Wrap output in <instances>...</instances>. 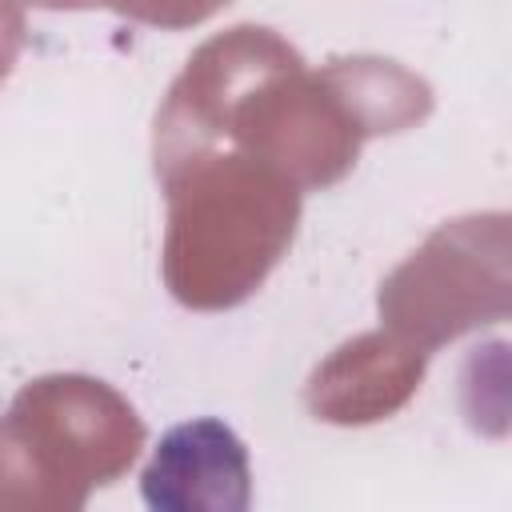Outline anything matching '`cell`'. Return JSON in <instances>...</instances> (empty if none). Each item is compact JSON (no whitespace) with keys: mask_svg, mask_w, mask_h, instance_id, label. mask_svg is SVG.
Masks as SVG:
<instances>
[{"mask_svg":"<svg viewBox=\"0 0 512 512\" xmlns=\"http://www.w3.org/2000/svg\"><path fill=\"white\" fill-rule=\"evenodd\" d=\"M24 40H28V20H24L20 0H0V80L12 76L24 52Z\"/></svg>","mask_w":512,"mask_h":512,"instance_id":"8","label":"cell"},{"mask_svg":"<svg viewBox=\"0 0 512 512\" xmlns=\"http://www.w3.org/2000/svg\"><path fill=\"white\" fill-rule=\"evenodd\" d=\"M380 320L420 352L500 324L512 312V224L508 212L444 220L408 252L376 292Z\"/></svg>","mask_w":512,"mask_h":512,"instance_id":"4","label":"cell"},{"mask_svg":"<svg viewBox=\"0 0 512 512\" xmlns=\"http://www.w3.org/2000/svg\"><path fill=\"white\" fill-rule=\"evenodd\" d=\"M32 8H52V12H76V8H96V0H20Z\"/></svg>","mask_w":512,"mask_h":512,"instance_id":"9","label":"cell"},{"mask_svg":"<svg viewBox=\"0 0 512 512\" xmlns=\"http://www.w3.org/2000/svg\"><path fill=\"white\" fill-rule=\"evenodd\" d=\"M424 364L428 352L412 348L388 328L360 332L312 368L304 384V404L324 424H344V428L376 424L396 416L416 396L424 380Z\"/></svg>","mask_w":512,"mask_h":512,"instance_id":"5","label":"cell"},{"mask_svg":"<svg viewBox=\"0 0 512 512\" xmlns=\"http://www.w3.org/2000/svg\"><path fill=\"white\" fill-rule=\"evenodd\" d=\"M96 4L112 8V12L124 16V20L180 32V28L204 24L208 16H216L220 8H228L232 0H96Z\"/></svg>","mask_w":512,"mask_h":512,"instance_id":"7","label":"cell"},{"mask_svg":"<svg viewBox=\"0 0 512 512\" xmlns=\"http://www.w3.org/2000/svg\"><path fill=\"white\" fill-rule=\"evenodd\" d=\"M140 488L160 512H244L252 500L248 448L220 420L176 424L160 436Z\"/></svg>","mask_w":512,"mask_h":512,"instance_id":"6","label":"cell"},{"mask_svg":"<svg viewBox=\"0 0 512 512\" xmlns=\"http://www.w3.org/2000/svg\"><path fill=\"white\" fill-rule=\"evenodd\" d=\"M144 440V420L112 384L36 376L0 416V512H80L132 468Z\"/></svg>","mask_w":512,"mask_h":512,"instance_id":"3","label":"cell"},{"mask_svg":"<svg viewBox=\"0 0 512 512\" xmlns=\"http://www.w3.org/2000/svg\"><path fill=\"white\" fill-rule=\"evenodd\" d=\"M432 84L388 56H336L308 72L304 56L264 24L208 36L172 80L152 132L168 168L208 148H232L284 172L300 192L340 184L364 140L424 124Z\"/></svg>","mask_w":512,"mask_h":512,"instance_id":"1","label":"cell"},{"mask_svg":"<svg viewBox=\"0 0 512 512\" xmlns=\"http://www.w3.org/2000/svg\"><path fill=\"white\" fill-rule=\"evenodd\" d=\"M156 180L168 200L160 272L176 304L236 308L288 256L304 192L272 164L208 148L156 168Z\"/></svg>","mask_w":512,"mask_h":512,"instance_id":"2","label":"cell"}]
</instances>
